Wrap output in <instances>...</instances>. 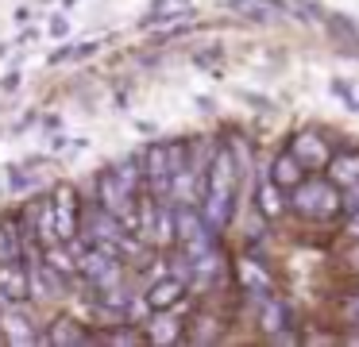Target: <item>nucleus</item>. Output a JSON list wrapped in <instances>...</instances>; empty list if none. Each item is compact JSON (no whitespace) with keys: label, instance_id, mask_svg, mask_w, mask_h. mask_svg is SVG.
Wrapping results in <instances>:
<instances>
[{"label":"nucleus","instance_id":"nucleus-17","mask_svg":"<svg viewBox=\"0 0 359 347\" xmlns=\"http://www.w3.org/2000/svg\"><path fill=\"white\" fill-rule=\"evenodd\" d=\"M186 8H189V0H155L151 15H163V12H166V20H170V15H182Z\"/></svg>","mask_w":359,"mask_h":347},{"label":"nucleus","instance_id":"nucleus-11","mask_svg":"<svg viewBox=\"0 0 359 347\" xmlns=\"http://www.w3.org/2000/svg\"><path fill=\"white\" fill-rule=\"evenodd\" d=\"M294 154L302 158V166H320V162H328V147L320 143L317 135H302L294 143Z\"/></svg>","mask_w":359,"mask_h":347},{"label":"nucleus","instance_id":"nucleus-12","mask_svg":"<svg viewBox=\"0 0 359 347\" xmlns=\"http://www.w3.org/2000/svg\"><path fill=\"white\" fill-rule=\"evenodd\" d=\"M240 282H243L248 293H271V278H266V270L259 266V262H251V259L240 262Z\"/></svg>","mask_w":359,"mask_h":347},{"label":"nucleus","instance_id":"nucleus-16","mask_svg":"<svg viewBox=\"0 0 359 347\" xmlns=\"http://www.w3.org/2000/svg\"><path fill=\"white\" fill-rule=\"evenodd\" d=\"M151 339H155V343H170V339H178V324L174 320H158V324H151Z\"/></svg>","mask_w":359,"mask_h":347},{"label":"nucleus","instance_id":"nucleus-18","mask_svg":"<svg viewBox=\"0 0 359 347\" xmlns=\"http://www.w3.org/2000/svg\"><path fill=\"white\" fill-rule=\"evenodd\" d=\"M62 328H74V324L62 320ZM50 339H55V343H70V339H81V332H50Z\"/></svg>","mask_w":359,"mask_h":347},{"label":"nucleus","instance_id":"nucleus-6","mask_svg":"<svg viewBox=\"0 0 359 347\" xmlns=\"http://www.w3.org/2000/svg\"><path fill=\"white\" fill-rule=\"evenodd\" d=\"M81 270H86V278H93L101 290H104V285H116V278H120L112 254H104V251H89L86 259H81Z\"/></svg>","mask_w":359,"mask_h":347},{"label":"nucleus","instance_id":"nucleus-21","mask_svg":"<svg viewBox=\"0 0 359 347\" xmlns=\"http://www.w3.org/2000/svg\"><path fill=\"white\" fill-rule=\"evenodd\" d=\"M351 236H359V212L351 216Z\"/></svg>","mask_w":359,"mask_h":347},{"label":"nucleus","instance_id":"nucleus-3","mask_svg":"<svg viewBox=\"0 0 359 347\" xmlns=\"http://www.w3.org/2000/svg\"><path fill=\"white\" fill-rule=\"evenodd\" d=\"M101 208L120 220L124 228H135V212H132V189L120 182L116 174H101Z\"/></svg>","mask_w":359,"mask_h":347},{"label":"nucleus","instance_id":"nucleus-8","mask_svg":"<svg viewBox=\"0 0 359 347\" xmlns=\"http://www.w3.org/2000/svg\"><path fill=\"white\" fill-rule=\"evenodd\" d=\"M182 293H186V282H182L178 274H174V278H163V282L151 285L147 305L155 308V313H163V308H170V305H174V301H182Z\"/></svg>","mask_w":359,"mask_h":347},{"label":"nucleus","instance_id":"nucleus-19","mask_svg":"<svg viewBox=\"0 0 359 347\" xmlns=\"http://www.w3.org/2000/svg\"><path fill=\"white\" fill-rule=\"evenodd\" d=\"M66 31H70V23H66L62 15H55V20H50V35H66Z\"/></svg>","mask_w":359,"mask_h":347},{"label":"nucleus","instance_id":"nucleus-22","mask_svg":"<svg viewBox=\"0 0 359 347\" xmlns=\"http://www.w3.org/2000/svg\"><path fill=\"white\" fill-rule=\"evenodd\" d=\"M355 108H359V104H355Z\"/></svg>","mask_w":359,"mask_h":347},{"label":"nucleus","instance_id":"nucleus-10","mask_svg":"<svg viewBox=\"0 0 359 347\" xmlns=\"http://www.w3.org/2000/svg\"><path fill=\"white\" fill-rule=\"evenodd\" d=\"M271 177L282 189H297L302 185V158L297 154H278V162L271 166Z\"/></svg>","mask_w":359,"mask_h":347},{"label":"nucleus","instance_id":"nucleus-4","mask_svg":"<svg viewBox=\"0 0 359 347\" xmlns=\"http://www.w3.org/2000/svg\"><path fill=\"white\" fill-rule=\"evenodd\" d=\"M55 224H58V239L62 243H70L74 239V228H78V197H74V189L70 185H58V193H55Z\"/></svg>","mask_w":359,"mask_h":347},{"label":"nucleus","instance_id":"nucleus-14","mask_svg":"<svg viewBox=\"0 0 359 347\" xmlns=\"http://www.w3.org/2000/svg\"><path fill=\"white\" fill-rule=\"evenodd\" d=\"M282 324H286V313H282V305L274 297H266V308H263V328L271 332V336H278Z\"/></svg>","mask_w":359,"mask_h":347},{"label":"nucleus","instance_id":"nucleus-1","mask_svg":"<svg viewBox=\"0 0 359 347\" xmlns=\"http://www.w3.org/2000/svg\"><path fill=\"white\" fill-rule=\"evenodd\" d=\"M236 158L228 151H220L209 166V193H205V220L212 228H228L232 220V200H236Z\"/></svg>","mask_w":359,"mask_h":347},{"label":"nucleus","instance_id":"nucleus-15","mask_svg":"<svg viewBox=\"0 0 359 347\" xmlns=\"http://www.w3.org/2000/svg\"><path fill=\"white\" fill-rule=\"evenodd\" d=\"M16 231H8V228H0V262H16Z\"/></svg>","mask_w":359,"mask_h":347},{"label":"nucleus","instance_id":"nucleus-5","mask_svg":"<svg viewBox=\"0 0 359 347\" xmlns=\"http://www.w3.org/2000/svg\"><path fill=\"white\" fill-rule=\"evenodd\" d=\"M170 147H151L147 151V177H151V189L155 193H170L174 185V166H170Z\"/></svg>","mask_w":359,"mask_h":347},{"label":"nucleus","instance_id":"nucleus-9","mask_svg":"<svg viewBox=\"0 0 359 347\" xmlns=\"http://www.w3.org/2000/svg\"><path fill=\"white\" fill-rule=\"evenodd\" d=\"M278 189H282V185L274 182L271 174H266V177H259L255 205H259V212H263L266 220H278V216H282V193H278Z\"/></svg>","mask_w":359,"mask_h":347},{"label":"nucleus","instance_id":"nucleus-20","mask_svg":"<svg viewBox=\"0 0 359 347\" xmlns=\"http://www.w3.org/2000/svg\"><path fill=\"white\" fill-rule=\"evenodd\" d=\"M351 320H355V324H359V297H355V301H351Z\"/></svg>","mask_w":359,"mask_h":347},{"label":"nucleus","instance_id":"nucleus-2","mask_svg":"<svg viewBox=\"0 0 359 347\" xmlns=\"http://www.w3.org/2000/svg\"><path fill=\"white\" fill-rule=\"evenodd\" d=\"M294 208L309 220H332L336 208H340V193H336V182H302L294 189Z\"/></svg>","mask_w":359,"mask_h":347},{"label":"nucleus","instance_id":"nucleus-13","mask_svg":"<svg viewBox=\"0 0 359 347\" xmlns=\"http://www.w3.org/2000/svg\"><path fill=\"white\" fill-rule=\"evenodd\" d=\"M27 328H32V324H27L24 320V316H4V332H8V339H12V343H32V332H27Z\"/></svg>","mask_w":359,"mask_h":347},{"label":"nucleus","instance_id":"nucleus-7","mask_svg":"<svg viewBox=\"0 0 359 347\" xmlns=\"http://www.w3.org/2000/svg\"><path fill=\"white\" fill-rule=\"evenodd\" d=\"M27 290H32V278H27L16 262H0V293L8 301H24Z\"/></svg>","mask_w":359,"mask_h":347}]
</instances>
